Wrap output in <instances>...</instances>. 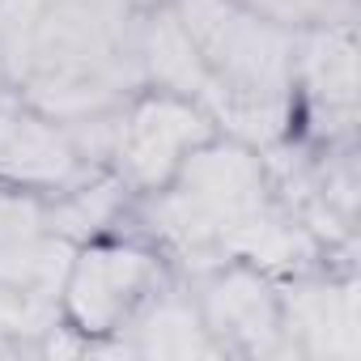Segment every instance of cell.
I'll return each mask as SVG.
<instances>
[{
	"label": "cell",
	"instance_id": "6da1fadb",
	"mask_svg": "<svg viewBox=\"0 0 361 361\" xmlns=\"http://www.w3.org/2000/svg\"><path fill=\"white\" fill-rule=\"evenodd\" d=\"M170 276V259L132 226L90 238L73 251L60 289V314L85 340H111Z\"/></svg>",
	"mask_w": 361,
	"mask_h": 361
},
{
	"label": "cell",
	"instance_id": "7a4b0ae2",
	"mask_svg": "<svg viewBox=\"0 0 361 361\" xmlns=\"http://www.w3.org/2000/svg\"><path fill=\"white\" fill-rule=\"evenodd\" d=\"M174 9L221 90L293 98V26L255 13L247 0H174Z\"/></svg>",
	"mask_w": 361,
	"mask_h": 361
},
{
	"label": "cell",
	"instance_id": "3957f363",
	"mask_svg": "<svg viewBox=\"0 0 361 361\" xmlns=\"http://www.w3.org/2000/svg\"><path fill=\"white\" fill-rule=\"evenodd\" d=\"M217 136L209 111L196 98L166 94V90H136L123 98V119H119V145L111 170L123 178L132 196H149L166 188L183 157Z\"/></svg>",
	"mask_w": 361,
	"mask_h": 361
},
{
	"label": "cell",
	"instance_id": "277c9868",
	"mask_svg": "<svg viewBox=\"0 0 361 361\" xmlns=\"http://www.w3.org/2000/svg\"><path fill=\"white\" fill-rule=\"evenodd\" d=\"M196 293L221 357H289L276 281L243 259H226L200 276H183Z\"/></svg>",
	"mask_w": 361,
	"mask_h": 361
},
{
	"label": "cell",
	"instance_id": "5b68a950",
	"mask_svg": "<svg viewBox=\"0 0 361 361\" xmlns=\"http://www.w3.org/2000/svg\"><path fill=\"white\" fill-rule=\"evenodd\" d=\"M289 357L357 361L361 357V285L353 268H319L276 281Z\"/></svg>",
	"mask_w": 361,
	"mask_h": 361
},
{
	"label": "cell",
	"instance_id": "8992f818",
	"mask_svg": "<svg viewBox=\"0 0 361 361\" xmlns=\"http://www.w3.org/2000/svg\"><path fill=\"white\" fill-rule=\"evenodd\" d=\"M90 174L98 170L77 157L64 123L35 111L13 85H0V178L5 183L35 196H56Z\"/></svg>",
	"mask_w": 361,
	"mask_h": 361
},
{
	"label": "cell",
	"instance_id": "52a82bcc",
	"mask_svg": "<svg viewBox=\"0 0 361 361\" xmlns=\"http://www.w3.org/2000/svg\"><path fill=\"white\" fill-rule=\"evenodd\" d=\"M94 353H119V357H221L217 340L204 327V314L196 306V293L183 276H170L111 340H90Z\"/></svg>",
	"mask_w": 361,
	"mask_h": 361
},
{
	"label": "cell",
	"instance_id": "ba28073f",
	"mask_svg": "<svg viewBox=\"0 0 361 361\" xmlns=\"http://www.w3.org/2000/svg\"><path fill=\"white\" fill-rule=\"evenodd\" d=\"M136 64L149 90L183 94V98H200L213 81L174 0H161V5L136 13Z\"/></svg>",
	"mask_w": 361,
	"mask_h": 361
},
{
	"label": "cell",
	"instance_id": "9c48e42d",
	"mask_svg": "<svg viewBox=\"0 0 361 361\" xmlns=\"http://www.w3.org/2000/svg\"><path fill=\"white\" fill-rule=\"evenodd\" d=\"M132 192L123 188V178L115 170H98L81 183L47 196V230L68 238V243H90L115 230H128L132 217Z\"/></svg>",
	"mask_w": 361,
	"mask_h": 361
},
{
	"label": "cell",
	"instance_id": "30bf717a",
	"mask_svg": "<svg viewBox=\"0 0 361 361\" xmlns=\"http://www.w3.org/2000/svg\"><path fill=\"white\" fill-rule=\"evenodd\" d=\"M73 251H77V243H68V238H60L51 230L26 234V238H13V243H0V285L30 289V293H43V298L60 302Z\"/></svg>",
	"mask_w": 361,
	"mask_h": 361
},
{
	"label": "cell",
	"instance_id": "8fae6325",
	"mask_svg": "<svg viewBox=\"0 0 361 361\" xmlns=\"http://www.w3.org/2000/svg\"><path fill=\"white\" fill-rule=\"evenodd\" d=\"M60 302L30 293V289H13L0 285V353H35L43 336L60 323Z\"/></svg>",
	"mask_w": 361,
	"mask_h": 361
},
{
	"label": "cell",
	"instance_id": "7c38bea8",
	"mask_svg": "<svg viewBox=\"0 0 361 361\" xmlns=\"http://www.w3.org/2000/svg\"><path fill=\"white\" fill-rule=\"evenodd\" d=\"M39 230H47V196H35L0 178V243H13Z\"/></svg>",
	"mask_w": 361,
	"mask_h": 361
}]
</instances>
